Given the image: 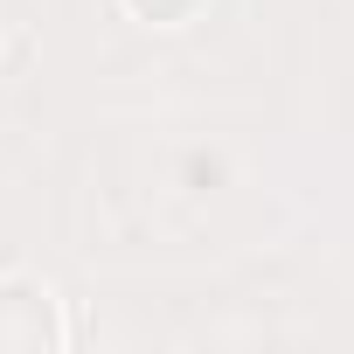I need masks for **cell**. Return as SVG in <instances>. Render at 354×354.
Here are the masks:
<instances>
[{"instance_id": "6da1fadb", "label": "cell", "mask_w": 354, "mask_h": 354, "mask_svg": "<svg viewBox=\"0 0 354 354\" xmlns=\"http://www.w3.org/2000/svg\"><path fill=\"white\" fill-rule=\"evenodd\" d=\"M63 347V306L42 278L8 271L0 278V354H42Z\"/></svg>"}, {"instance_id": "7a4b0ae2", "label": "cell", "mask_w": 354, "mask_h": 354, "mask_svg": "<svg viewBox=\"0 0 354 354\" xmlns=\"http://www.w3.org/2000/svg\"><path fill=\"white\" fill-rule=\"evenodd\" d=\"M125 8L139 15V21H160V28H181L195 8H202V0H125Z\"/></svg>"}]
</instances>
